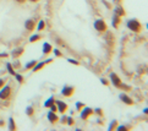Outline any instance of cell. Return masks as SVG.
<instances>
[{"label":"cell","mask_w":148,"mask_h":131,"mask_svg":"<svg viewBox=\"0 0 148 131\" xmlns=\"http://www.w3.org/2000/svg\"><path fill=\"white\" fill-rule=\"evenodd\" d=\"M110 80H112V83L116 87V88H123V90H125V91H130L131 90V87L130 86H126V85H124L123 82H121V80H120V77L116 75V74H110Z\"/></svg>","instance_id":"6da1fadb"},{"label":"cell","mask_w":148,"mask_h":131,"mask_svg":"<svg viewBox=\"0 0 148 131\" xmlns=\"http://www.w3.org/2000/svg\"><path fill=\"white\" fill-rule=\"evenodd\" d=\"M126 26H127V28H129L130 31H132V32H135V33H140L141 29H142L141 22H140L138 20H136V19L129 20L127 23H126Z\"/></svg>","instance_id":"7a4b0ae2"},{"label":"cell","mask_w":148,"mask_h":131,"mask_svg":"<svg viewBox=\"0 0 148 131\" xmlns=\"http://www.w3.org/2000/svg\"><path fill=\"white\" fill-rule=\"evenodd\" d=\"M11 93H12V88L10 86H3L0 88V99H9L11 97Z\"/></svg>","instance_id":"3957f363"},{"label":"cell","mask_w":148,"mask_h":131,"mask_svg":"<svg viewBox=\"0 0 148 131\" xmlns=\"http://www.w3.org/2000/svg\"><path fill=\"white\" fill-rule=\"evenodd\" d=\"M80 113H81V119H82V120H87L89 117H91V115L94 114L93 109L89 108V107H83L81 110H80Z\"/></svg>","instance_id":"277c9868"},{"label":"cell","mask_w":148,"mask_h":131,"mask_svg":"<svg viewBox=\"0 0 148 131\" xmlns=\"http://www.w3.org/2000/svg\"><path fill=\"white\" fill-rule=\"evenodd\" d=\"M94 28H96L98 32H105L108 28V26L105 23L104 20H97L96 22H94Z\"/></svg>","instance_id":"5b68a950"},{"label":"cell","mask_w":148,"mask_h":131,"mask_svg":"<svg viewBox=\"0 0 148 131\" xmlns=\"http://www.w3.org/2000/svg\"><path fill=\"white\" fill-rule=\"evenodd\" d=\"M75 91H76L75 87H72V86H65L61 90V94L64 97H72L73 93H75Z\"/></svg>","instance_id":"8992f818"},{"label":"cell","mask_w":148,"mask_h":131,"mask_svg":"<svg viewBox=\"0 0 148 131\" xmlns=\"http://www.w3.org/2000/svg\"><path fill=\"white\" fill-rule=\"evenodd\" d=\"M55 103V106H56V109L59 110V113H62L64 114L66 110H67V104L65 103V102H62V101H55L54 102Z\"/></svg>","instance_id":"52a82bcc"},{"label":"cell","mask_w":148,"mask_h":131,"mask_svg":"<svg viewBox=\"0 0 148 131\" xmlns=\"http://www.w3.org/2000/svg\"><path fill=\"white\" fill-rule=\"evenodd\" d=\"M36 26H37V22L33 20V19H28V20H26V22H25V28L29 31V32H32V31L36 28Z\"/></svg>","instance_id":"ba28073f"},{"label":"cell","mask_w":148,"mask_h":131,"mask_svg":"<svg viewBox=\"0 0 148 131\" xmlns=\"http://www.w3.org/2000/svg\"><path fill=\"white\" fill-rule=\"evenodd\" d=\"M53 60L51 59H48V60H45V61H43V62H37V64L33 66V71L34 72H37V71H39V70H42V69H43V67L47 65V64H49V62H51Z\"/></svg>","instance_id":"9c48e42d"},{"label":"cell","mask_w":148,"mask_h":131,"mask_svg":"<svg viewBox=\"0 0 148 131\" xmlns=\"http://www.w3.org/2000/svg\"><path fill=\"white\" fill-rule=\"evenodd\" d=\"M120 99L123 101L125 104H127V106H134V99L130 98L126 93H121L120 94Z\"/></svg>","instance_id":"30bf717a"},{"label":"cell","mask_w":148,"mask_h":131,"mask_svg":"<svg viewBox=\"0 0 148 131\" xmlns=\"http://www.w3.org/2000/svg\"><path fill=\"white\" fill-rule=\"evenodd\" d=\"M48 120H49V123H51V124H56L58 121H59V117L56 115V113L55 112H49L48 113Z\"/></svg>","instance_id":"8fae6325"},{"label":"cell","mask_w":148,"mask_h":131,"mask_svg":"<svg viewBox=\"0 0 148 131\" xmlns=\"http://www.w3.org/2000/svg\"><path fill=\"white\" fill-rule=\"evenodd\" d=\"M114 11H115V15H118V16H120V17H121V16H125V15H126V11H125L124 8L121 6L120 4H116Z\"/></svg>","instance_id":"7c38bea8"},{"label":"cell","mask_w":148,"mask_h":131,"mask_svg":"<svg viewBox=\"0 0 148 131\" xmlns=\"http://www.w3.org/2000/svg\"><path fill=\"white\" fill-rule=\"evenodd\" d=\"M23 51H25V49L23 48H17V49H15L14 51H12V58H15V59H17V58H20L21 55L23 54Z\"/></svg>","instance_id":"4fadbf2b"},{"label":"cell","mask_w":148,"mask_h":131,"mask_svg":"<svg viewBox=\"0 0 148 131\" xmlns=\"http://www.w3.org/2000/svg\"><path fill=\"white\" fill-rule=\"evenodd\" d=\"M120 22H121L120 16H118V15H114V16H113V27L114 28H118Z\"/></svg>","instance_id":"5bb4252c"},{"label":"cell","mask_w":148,"mask_h":131,"mask_svg":"<svg viewBox=\"0 0 148 131\" xmlns=\"http://www.w3.org/2000/svg\"><path fill=\"white\" fill-rule=\"evenodd\" d=\"M51 50H53L51 44H49V43H44V44H43V53H44V54H49Z\"/></svg>","instance_id":"9a60e30c"},{"label":"cell","mask_w":148,"mask_h":131,"mask_svg":"<svg viewBox=\"0 0 148 131\" xmlns=\"http://www.w3.org/2000/svg\"><path fill=\"white\" fill-rule=\"evenodd\" d=\"M6 69H8V71L10 72V75L15 76V74H16V71H15V69H14V65L11 64V62H8V64H6Z\"/></svg>","instance_id":"2e32d148"},{"label":"cell","mask_w":148,"mask_h":131,"mask_svg":"<svg viewBox=\"0 0 148 131\" xmlns=\"http://www.w3.org/2000/svg\"><path fill=\"white\" fill-rule=\"evenodd\" d=\"M54 102H55L54 97H50L49 99H47V101H45V103H44V107H45V108H49V107H50V106H51V104L54 103Z\"/></svg>","instance_id":"e0dca14e"},{"label":"cell","mask_w":148,"mask_h":131,"mask_svg":"<svg viewBox=\"0 0 148 131\" xmlns=\"http://www.w3.org/2000/svg\"><path fill=\"white\" fill-rule=\"evenodd\" d=\"M36 64H37V61H36V60H32V61H29L28 64L25 66V69H26V70H32V69H33V66H34Z\"/></svg>","instance_id":"ac0fdd59"},{"label":"cell","mask_w":148,"mask_h":131,"mask_svg":"<svg viewBox=\"0 0 148 131\" xmlns=\"http://www.w3.org/2000/svg\"><path fill=\"white\" fill-rule=\"evenodd\" d=\"M40 36L39 34H33L32 36V37H31L29 38V42H31V43H34V42H38V40H40Z\"/></svg>","instance_id":"d6986e66"},{"label":"cell","mask_w":148,"mask_h":131,"mask_svg":"<svg viewBox=\"0 0 148 131\" xmlns=\"http://www.w3.org/2000/svg\"><path fill=\"white\" fill-rule=\"evenodd\" d=\"M36 27H37V28H38V31H43V29L45 28V22H44V21H43V20H40V21H39V23H38V25H37V26H36Z\"/></svg>","instance_id":"ffe728a7"},{"label":"cell","mask_w":148,"mask_h":131,"mask_svg":"<svg viewBox=\"0 0 148 131\" xmlns=\"http://www.w3.org/2000/svg\"><path fill=\"white\" fill-rule=\"evenodd\" d=\"M9 123H10V124H9V129H10V130H12V131H14V130H16V125H15V121H14V119H12V118H10Z\"/></svg>","instance_id":"44dd1931"},{"label":"cell","mask_w":148,"mask_h":131,"mask_svg":"<svg viewBox=\"0 0 148 131\" xmlns=\"http://www.w3.org/2000/svg\"><path fill=\"white\" fill-rule=\"evenodd\" d=\"M26 114H27L28 117H32V115L34 114V109H33V107H27V109H26Z\"/></svg>","instance_id":"7402d4cb"},{"label":"cell","mask_w":148,"mask_h":131,"mask_svg":"<svg viewBox=\"0 0 148 131\" xmlns=\"http://www.w3.org/2000/svg\"><path fill=\"white\" fill-rule=\"evenodd\" d=\"M116 128H118V121H116V120H113L112 124H110V126L108 128V130L112 131V130H115Z\"/></svg>","instance_id":"603a6c76"},{"label":"cell","mask_w":148,"mask_h":131,"mask_svg":"<svg viewBox=\"0 0 148 131\" xmlns=\"http://www.w3.org/2000/svg\"><path fill=\"white\" fill-rule=\"evenodd\" d=\"M66 124H69V125H73V124H75V120H73L72 117H67V118H66Z\"/></svg>","instance_id":"cb8c5ba5"},{"label":"cell","mask_w":148,"mask_h":131,"mask_svg":"<svg viewBox=\"0 0 148 131\" xmlns=\"http://www.w3.org/2000/svg\"><path fill=\"white\" fill-rule=\"evenodd\" d=\"M83 107H84V103H82V102H77V103H76V108H77L78 112H80Z\"/></svg>","instance_id":"d4e9b609"},{"label":"cell","mask_w":148,"mask_h":131,"mask_svg":"<svg viewBox=\"0 0 148 131\" xmlns=\"http://www.w3.org/2000/svg\"><path fill=\"white\" fill-rule=\"evenodd\" d=\"M15 77H16V80H17L20 83H23V77L21 76L20 74H15Z\"/></svg>","instance_id":"484cf974"},{"label":"cell","mask_w":148,"mask_h":131,"mask_svg":"<svg viewBox=\"0 0 148 131\" xmlns=\"http://www.w3.org/2000/svg\"><path fill=\"white\" fill-rule=\"evenodd\" d=\"M93 112L96 113V114H98V115H100V117H103V110H102L100 108H97L96 110H93Z\"/></svg>","instance_id":"4316f807"},{"label":"cell","mask_w":148,"mask_h":131,"mask_svg":"<svg viewBox=\"0 0 148 131\" xmlns=\"http://www.w3.org/2000/svg\"><path fill=\"white\" fill-rule=\"evenodd\" d=\"M116 130H130V126H125V125H121V126H118Z\"/></svg>","instance_id":"83f0119b"},{"label":"cell","mask_w":148,"mask_h":131,"mask_svg":"<svg viewBox=\"0 0 148 131\" xmlns=\"http://www.w3.org/2000/svg\"><path fill=\"white\" fill-rule=\"evenodd\" d=\"M53 51H54V54H55L56 56H62V54H61V51H60L59 49H54V50H53Z\"/></svg>","instance_id":"f1b7e54d"},{"label":"cell","mask_w":148,"mask_h":131,"mask_svg":"<svg viewBox=\"0 0 148 131\" xmlns=\"http://www.w3.org/2000/svg\"><path fill=\"white\" fill-rule=\"evenodd\" d=\"M100 82L103 83L104 86H108L109 85V82H108V80H105V78H100Z\"/></svg>","instance_id":"f546056e"},{"label":"cell","mask_w":148,"mask_h":131,"mask_svg":"<svg viewBox=\"0 0 148 131\" xmlns=\"http://www.w3.org/2000/svg\"><path fill=\"white\" fill-rule=\"evenodd\" d=\"M49 108L51 109V112H56V110H58V109H56V106H55V103H53Z\"/></svg>","instance_id":"4dcf8cb0"},{"label":"cell","mask_w":148,"mask_h":131,"mask_svg":"<svg viewBox=\"0 0 148 131\" xmlns=\"http://www.w3.org/2000/svg\"><path fill=\"white\" fill-rule=\"evenodd\" d=\"M67 61H69V62H71V64H73V65H78V61L73 60V59H67Z\"/></svg>","instance_id":"1f68e13d"},{"label":"cell","mask_w":148,"mask_h":131,"mask_svg":"<svg viewBox=\"0 0 148 131\" xmlns=\"http://www.w3.org/2000/svg\"><path fill=\"white\" fill-rule=\"evenodd\" d=\"M3 86H5V80L4 78H0V88H1Z\"/></svg>","instance_id":"d6a6232c"},{"label":"cell","mask_w":148,"mask_h":131,"mask_svg":"<svg viewBox=\"0 0 148 131\" xmlns=\"http://www.w3.org/2000/svg\"><path fill=\"white\" fill-rule=\"evenodd\" d=\"M66 118H67V117H62V118H61V123H62V124H66Z\"/></svg>","instance_id":"836d02e7"},{"label":"cell","mask_w":148,"mask_h":131,"mask_svg":"<svg viewBox=\"0 0 148 131\" xmlns=\"http://www.w3.org/2000/svg\"><path fill=\"white\" fill-rule=\"evenodd\" d=\"M17 3H20V4H23V3H26V0H16Z\"/></svg>","instance_id":"e575fe53"},{"label":"cell","mask_w":148,"mask_h":131,"mask_svg":"<svg viewBox=\"0 0 148 131\" xmlns=\"http://www.w3.org/2000/svg\"><path fill=\"white\" fill-rule=\"evenodd\" d=\"M8 56V54H5V53H3V54H0V58H6Z\"/></svg>","instance_id":"d590c367"},{"label":"cell","mask_w":148,"mask_h":131,"mask_svg":"<svg viewBox=\"0 0 148 131\" xmlns=\"http://www.w3.org/2000/svg\"><path fill=\"white\" fill-rule=\"evenodd\" d=\"M15 67H21V65H20V62H15Z\"/></svg>","instance_id":"8d00e7d4"},{"label":"cell","mask_w":148,"mask_h":131,"mask_svg":"<svg viewBox=\"0 0 148 131\" xmlns=\"http://www.w3.org/2000/svg\"><path fill=\"white\" fill-rule=\"evenodd\" d=\"M120 1H121V0H114V3H115V4H120Z\"/></svg>","instance_id":"74e56055"},{"label":"cell","mask_w":148,"mask_h":131,"mask_svg":"<svg viewBox=\"0 0 148 131\" xmlns=\"http://www.w3.org/2000/svg\"><path fill=\"white\" fill-rule=\"evenodd\" d=\"M31 3H37V1H39V0H29Z\"/></svg>","instance_id":"f35d334b"}]
</instances>
